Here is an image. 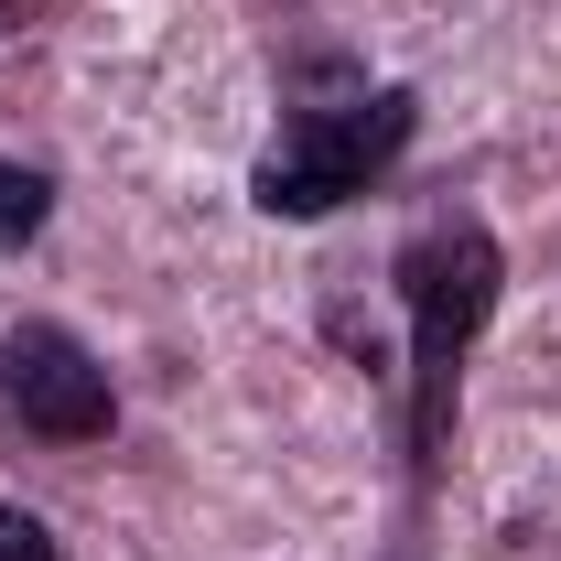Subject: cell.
<instances>
[{"mask_svg": "<svg viewBox=\"0 0 561 561\" xmlns=\"http://www.w3.org/2000/svg\"><path fill=\"white\" fill-rule=\"evenodd\" d=\"M507 249L486 216H432L400 238V313H411V465L421 486L454 465V400H465V356L496 324Z\"/></svg>", "mask_w": 561, "mask_h": 561, "instance_id": "cell-1", "label": "cell"}, {"mask_svg": "<svg viewBox=\"0 0 561 561\" xmlns=\"http://www.w3.org/2000/svg\"><path fill=\"white\" fill-rule=\"evenodd\" d=\"M421 130V98L411 87H367L346 108H302L291 130L249 162V206L280 216V227H302V216H335L346 195H367Z\"/></svg>", "mask_w": 561, "mask_h": 561, "instance_id": "cell-2", "label": "cell"}, {"mask_svg": "<svg viewBox=\"0 0 561 561\" xmlns=\"http://www.w3.org/2000/svg\"><path fill=\"white\" fill-rule=\"evenodd\" d=\"M0 421L44 432V443H108V367L76 346L66 324H11L0 335Z\"/></svg>", "mask_w": 561, "mask_h": 561, "instance_id": "cell-3", "label": "cell"}, {"mask_svg": "<svg viewBox=\"0 0 561 561\" xmlns=\"http://www.w3.org/2000/svg\"><path fill=\"white\" fill-rule=\"evenodd\" d=\"M44 216H55V173H33V162H0V249L44 238Z\"/></svg>", "mask_w": 561, "mask_h": 561, "instance_id": "cell-4", "label": "cell"}, {"mask_svg": "<svg viewBox=\"0 0 561 561\" xmlns=\"http://www.w3.org/2000/svg\"><path fill=\"white\" fill-rule=\"evenodd\" d=\"M0 561H66V551H55V529H44L33 507H11V496H0Z\"/></svg>", "mask_w": 561, "mask_h": 561, "instance_id": "cell-5", "label": "cell"}, {"mask_svg": "<svg viewBox=\"0 0 561 561\" xmlns=\"http://www.w3.org/2000/svg\"><path fill=\"white\" fill-rule=\"evenodd\" d=\"M44 11H55V0H0V33H33Z\"/></svg>", "mask_w": 561, "mask_h": 561, "instance_id": "cell-6", "label": "cell"}]
</instances>
